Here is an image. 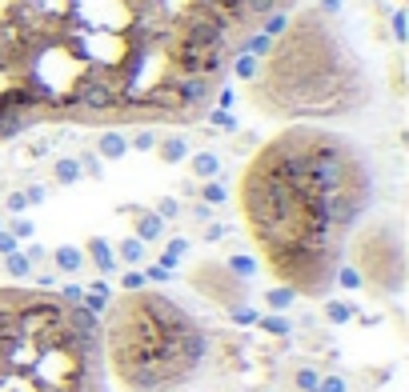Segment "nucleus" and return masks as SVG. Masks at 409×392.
Instances as JSON below:
<instances>
[{
    "instance_id": "18",
    "label": "nucleus",
    "mask_w": 409,
    "mask_h": 392,
    "mask_svg": "<svg viewBox=\"0 0 409 392\" xmlns=\"http://www.w3.org/2000/svg\"><path fill=\"white\" fill-rule=\"evenodd\" d=\"M329 317H333V320H345V317H349V308H341V305H329Z\"/></svg>"
},
{
    "instance_id": "11",
    "label": "nucleus",
    "mask_w": 409,
    "mask_h": 392,
    "mask_svg": "<svg viewBox=\"0 0 409 392\" xmlns=\"http://www.w3.org/2000/svg\"><path fill=\"white\" fill-rule=\"evenodd\" d=\"M161 157L165 160H181V157H185V145H181V140H169V145L161 148Z\"/></svg>"
},
{
    "instance_id": "7",
    "label": "nucleus",
    "mask_w": 409,
    "mask_h": 392,
    "mask_svg": "<svg viewBox=\"0 0 409 392\" xmlns=\"http://www.w3.org/2000/svg\"><path fill=\"white\" fill-rule=\"evenodd\" d=\"M317 380H321L317 368H297V372H293V384H297L301 392H313V388H317Z\"/></svg>"
},
{
    "instance_id": "1",
    "label": "nucleus",
    "mask_w": 409,
    "mask_h": 392,
    "mask_svg": "<svg viewBox=\"0 0 409 392\" xmlns=\"http://www.w3.org/2000/svg\"><path fill=\"white\" fill-rule=\"evenodd\" d=\"M373 204V169L357 140L325 124H285L249 157L237 209L249 240L293 296L321 300Z\"/></svg>"
},
{
    "instance_id": "15",
    "label": "nucleus",
    "mask_w": 409,
    "mask_h": 392,
    "mask_svg": "<svg viewBox=\"0 0 409 392\" xmlns=\"http://www.w3.org/2000/svg\"><path fill=\"white\" fill-rule=\"evenodd\" d=\"M161 233V221H157V216H145V221H141V236H157Z\"/></svg>"
},
{
    "instance_id": "10",
    "label": "nucleus",
    "mask_w": 409,
    "mask_h": 392,
    "mask_svg": "<svg viewBox=\"0 0 409 392\" xmlns=\"http://www.w3.org/2000/svg\"><path fill=\"white\" fill-rule=\"evenodd\" d=\"M105 152H109V157H121V152H124V140H121L117 133H109V136H105Z\"/></svg>"
},
{
    "instance_id": "17",
    "label": "nucleus",
    "mask_w": 409,
    "mask_h": 392,
    "mask_svg": "<svg viewBox=\"0 0 409 392\" xmlns=\"http://www.w3.org/2000/svg\"><path fill=\"white\" fill-rule=\"evenodd\" d=\"M265 329H269V332H289V324H285V320H265Z\"/></svg>"
},
{
    "instance_id": "2",
    "label": "nucleus",
    "mask_w": 409,
    "mask_h": 392,
    "mask_svg": "<svg viewBox=\"0 0 409 392\" xmlns=\"http://www.w3.org/2000/svg\"><path fill=\"white\" fill-rule=\"evenodd\" d=\"M233 73L245 80V100L261 116L289 124L357 116L373 97L369 68L345 28L325 8L305 4L265 28L233 61Z\"/></svg>"
},
{
    "instance_id": "13",
    "label": "nucleus",
    "mask_w": 409,
    "mask_h": 392,
    "mask_svg": "<svg viewBox=\"0 0 409 392\" xmlns=\"http://www.w3.org/2000/svg\"><path fill=\"white\" fill-rule=\"evenodd\" d=\"M193 169H197L201 176H213V172H217V160H213V157H197V160H193Z\"/></svg>"
},
{
    "instance_id": "14",
    "label": "nucleus",
    "mask_w": 409,
    "mask_h": 392,
    "mask_svg": "<svg viewBox=\"0 0 409 392\" xmlns=\"http://www.w3.org/2000/svg\"><path fill=\"white\" fill-rule=\"evenodd\" d=\"M57 180H76V164H73V160H61V164H57Z\"/></svg>"
},
{
    "instance_id": "6",
    "label": "nucleus",
    "mask_w": 409,
    "mask_h": 392,
    "mask_svg": "<svg viewBox=\"0 0 409 392\" xmlns=\"http://www.w3.org/2000/svg\"><path fill=\"white\" fill-rule=\"evenodd\" d=\"M345 252L353 257L349 269L357 272L373 293H385V296L401 293V281H405V248H401V228H397L393 221L369 224L365 233H357L349 240Z\"/></svg>"
},
{
    "instance_id": "9",
    "label": "nucleus",
    "mask_w": 409,
    "mask_h": 392,
    "mask_svg": "<svg viewBox=\"0 0 409 392\" xmlns=\"http://www.w3.org/2000/svg\"><path fill=\"white\" fill-rule=\"evenodd\" d=\"M57 260H61L64 269L73 272V269H76V264H81V252H76V248H61V252H57Z\"/></svg>"
},
{
    "instance_id": "4",
    "label": "nucleus",
    "mask_w": 409,
    "mask_h": 392,
    "mask_svg": "<svg viewBox=\"0 0 409 392\" xmlns=\"http://www.w3.org/2000/svg\"><path fill=\"white\" fill-rule=\"evenodd\" d=\"M209 336L193 312L157 288H129L100 312L105 376L124 392H177L201 372Z\"/></svg>"
},
{
    "instance_id": "3",
    "label": "nucleus",
    "mask_w": 409,
    "mask_h": 392,
    "mask_svg": "<svg viewBox=\"0 0 409 392\" xmlns=\"http://www.w3.org/2000/svg\"><path fill=\"white\" fill-rule=\"evenodd\" d=\"M0 392H105L100 317L52 288L0 284Z\"/></svg>"
},
{
    "instance_id": "12",
    "label": "nucleus",
    "mask_w": 409,
    "mask_h": 392,
    "mask_svg": "<svg viewBox=\"0 0 409 392\" xmlns=\"http://www.w3.org/2000/svg\"><path fill=\"white\" fill-rule=\"evenodd\" d=\"M289 300H293V293H289V288H273V293H269V305H273V308H285Z\"/></svg>"
},
{
    "instance_id": "8",
    "label": "nucleus",
    "mask_w": 409,
    "mask_h": 392,
    "mask_svg": "<svg viewBox=\"0 0 409 392\" xmlns=\"http://www.w3.org/2000/svg\"><path fill=\"white\" fill-rule=\"evenodd\" d=\"M88 252H93V257H97V264H100V269H105V272L112 269V257H109V248L100 245V240H93V245H88Z\"/></svg>"
},
{
    "instance_id": "5",
    "label": "nucleus",
    "mask_w": 409,
    "mask_h": 392,
    "mask_svg": "<svg viewBox=\"0 0 409 392\" xmlns=\"http://www.w3.org/2000/svg\"><path fill=\"white\" fill-rule=\"evenodd\" d=\"M185 52L213 76L229 80L233 61L301 0H161Z\"/></svg>"
},
{
    "instance_id": "16",
    "label": "nucleus",
    "mask_w": 409,
    "mask_h": 392,
    "mask_svg": "<svg viewBox=\"0 0 409 392\" xmlns=\"http://www.w3.org/2000/svg\"><path fill=\"white\" fill-rule=\"evenodd\" d=\"M121 252H124L129 260H136V257H141V245H136V240H124V245H121Z\"/></svg>"
}]
</instances>
